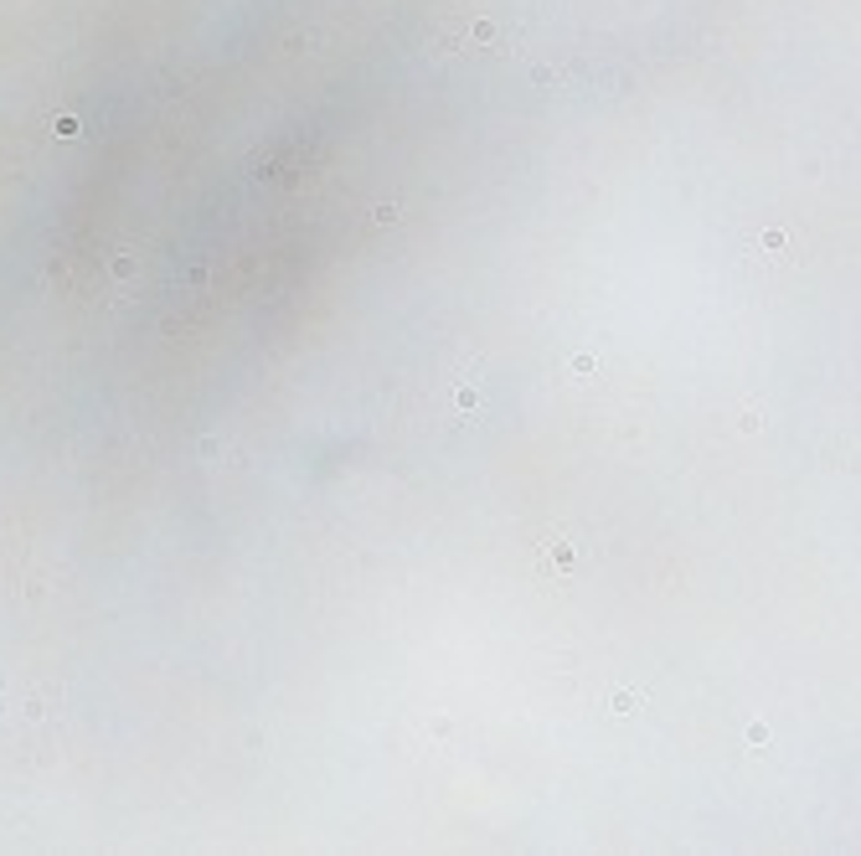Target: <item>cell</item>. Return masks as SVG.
Masks as SVG:
<instances>
[{
	"mask_svg": "<svg viewBox=\"0 0 861 856\" xmlns=\"http://www.w3.org/2000/svg\"><path fill=\"white\" fill-rule=\"evenodd\" d=\"M573 542H567L562 532H552V536H541V568H547L552 578H567L573 573Z\"/></svg>",
	"mask_w": 861,
	"mask_h": 856,
	"instance_id": "cell-1",
	"label": "cell"
},
{
	"mask_svg": "<svg viewBox=\"0 0 861 856\" xmlns=\"http://www.w3.org/2000/svg\"><path fill=\"white\" fill-rule=\"evenodd\" d=\"M640 702H645V696H640V691H614V696H608V707H614V712H619V717H629V712H640Z\"/></svg>",
	"mask_w": 861,
	"mask_h": 856,
	"instance_id": "cell-2",
	"label": "cell"
},
{
	"mask_svg": "<svg viewBox=\"0 0 861 856\" xmlns=\"http://www.w3.org/2000/svg\"><path fill=\"white\" fill-rule=\"evenodd\" d=\"M109 269H114V279H129V273H135V258H129V253H119V258L109 263Z\"/></svg>",
	"mask_w": 861,
	"mask_h": 856,
	"instance_id": "cell-3",
	"label": "cell"
},
{
	"mask_svg": "<svg viewBox=\"0 0 861 856\" xmlns=\"http://www.w3.org/2000/svg\"><path fill=\"white\" fill-rule=\"evenodd\" d=\"M573 372H578V377H593V372H599V361L583 351V356H573Z\"/></svg>",
	"mask_w": 861,
	"mask_h": 856,
	"instance_id": "cell-4",
	"label": "cell"
},
{
	"mask_svg": "<svg viewBox=\"0 0 861 856\" xmlns=\"http://www.w3.org/2000/svg\"><path fill=\"white\" fill-rule=\"evenodd\" d=\"M196 454H202V459H217V454H222V439H211V433H207V439L196 444Z\"/></svg>",
	"mask_w": 861,
	"mask_h": 856,
	"instance_id": "cell-5",
	"label": "cell"
},
{
	"mask_svg": "<svg viewBox=\"0 0 861 856\" xmlns=\"http://www.w3.org/2000/svg\"><path fill=\"white\" fill-rule=\"evenodd\" d=\"M372 217L382 222V227H387V222H397V202H382V207H377V212H372Z\"/></svg>",
	"mask_w": 861,
	"mask_h": 856,
	"instance_id": "cell-6",
	"label": "cell"
},
{
	"mask_svg": "<svg viewBox=\"0 0 861 856\" xmlns=\"http://www.w3.org/2000/svg\"><path fill=\"white\" fill-rule=\"evenodd\" d=\"M748 743H753V748L768 743V728H763V722H753V728H748Z\"/></svg>",
	"mask_w": 861,
	"mask_h": 856,
	"instance_id": "cell-7",
	"label": "cell"
}]
</instances>
